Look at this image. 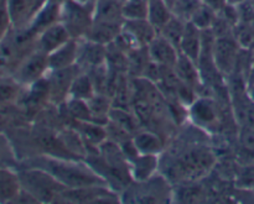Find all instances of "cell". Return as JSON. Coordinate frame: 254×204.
I'll return each instance as SVG.
<instances>
[{
  "label": "cell",
  "mask_w": 254,
  "mask_h": 204,
  "mask_svg": "<svg viewBox=\"0 0 254 204\" xmlns=\"http://www.w3.org/2000/svg\"><path fill=\"white\" fill-rule=\"evenodd\" d=\"M26 167H36L46 171L67 190L108 186L106 180L99 176L88 162L83 161L46 155L32 158Z\"/></svg>",
  "instance_id": "obj_1"
},
{
  "label": "cell",
  "mask_w": 254,
  "mask_h": 204,
  "mask_svg": "<svg viewBox=\"0 0 254 204\" xmlns=\"http://www.w3.org/2000/svg\"><path fill=\"white\" fill-rule=\"evenodd\" d=\"M17 176L22 190L40 203H52L57 200H62V195L67 190L41 168L26 167L19 171Z\"/></svg>",
  "instance_id": "obj_2"
},
{
  "label": "cell",
  "mask_w": 254,
  "mask_h": 204,
  "mask_svg": "<svg viewBox=\"0 0 254 204\" xmlns=\"http://www.w3.org/2000/svg\"><path fill=\"white\" fill-rule=\"evenodd\" d=\"M94 2H77L66 0L61 4L60 21L68 30L72 39H84L93 24Z\"/></svg>",
  "instance_id": "obj_3"
},
{
  "label": "cell",
  "mask_w": 254,
  "mask_h": 204,
  "mask_svg": "<svg viewBox=\"0 0 254 204\" xmlns=\"http://www.w3.org/2000/svg\"><path fill=\"white\" fill-rule=\"evenodd\" d=\"M188 115L192 124L202 130L212 131L220 126L217 103L207 97H197L189 105Z\"/></svg>",
  "instance_id": "obj_4"
},
{
  "label": "cell",
  "mask_w": 254,
  "mask_h": 204,
  "mask_svg": "<svg viewBox=\"0 0 254 204\" xmlns=\"http://www.w3.org/2000/svg\"><path fill=\"white\" fill-rule=\"evenodd\" d=\"M238 42L233 39L232 35L222 37H216L213 42V62H215L216 68L222 74H231L235 69L237 63L238 56Z\"/></svg>",
  "instance_id": "obj_5"
},
{
  "label": "cell",
  "mask_w": 254,
  "mask_h": 204,
  "mask_svg": "<svg viewBox=\"0 0 254 204\" xmlns=\"http://www.w3.org/2000/svg\"><path fill=\"white\" fill-rule=\"evenodd\" d=\"M78 66L64 69H50L46 74L50 88V101L55 104L64 103L74 77L78 74Z\"/></svg>",
  "instance_id": "obj_6"
},
{
  "label": "cell",
  "mask_w": 254,
  "mask_h": 204,
  "mask_svg": "<svg viewBox=\"0 0 254 204\" xmlns=\"http://www.w3.org/2000/svg\"><path fill=\"white\" fill-rule=\"evenodd\" d=\"M46 0H6L12 27L19 31L27 29Z\"/></svg>",
  "instance_id": "obj_7"
},
{
  "label": "cell",
  "mask_w": 254,
  "mask_h": 204,
  "mask_svg": "<svg viewBox=\"0 0 254 204\" xmlns=\"http://www.w3.org/2000/svg\"><path fill=\"white\" fill-rule=\"evenodd\" d=\"M49 71V54L37 49L20 64L17 71V81L20 83L32 84L44 78Z\"/></svg>",
  "instance_id": "obj_8"
},
{
  "label": "cell",
  "mask_w": 254,
  "mask_h": 204,
  "mask_svg": "<svg viewBox=\"0 0 254 204\" xmlns=\"http://www.w3.org/2000/svg\"><path fill=\"white\" fill-rule=\"evenodd\" d=\"M146 51H148V56L151 62L161 67L173 69L178 62L179 56H180V51L159 34L149 44V46L146 47Z\"/></svg>",
  "instance_id": "obj_9"
},
{
  "label": "cell",
  "mask_w": 254,
  "mask_h": 204,
  "mask_svg": "<svg viewBox=\"0 0 254 204\" xmlns=\"http://www.w3.org/2000/svg\"><path fill=\"white\" fill-rule=\"evenodd\" d=\"M159 155H146L139 153L135 157L128 161L129 173L131 181L135 183L146 182L156 175L159 170Z\"/></svg>",
  "instance_id": "obj_10"
},
{
  "label": "cell",
  "mask_w": 254,
  "mask_h": 204,
  "mask_svg": "<svg viewBox=\"0 0 254 204\" xmlns=\"http://www.w3.org/2000/svg\"><path fill=\"white\" fill-rule=\"evenodd\" d=\"M60 11H61V4L55 0H46L44 6L40 9L36 16L34 17L32 22L24 31L30 37H37L45 29L54 25L55 22L60 21Z\"/></svg>",
  "instance_id": "obj_11"
},
{
  "label": "cell",
  "mask_w": 254,
  "mask_h": 204,
  "mask_svg": "<svg viewBox=\"0 0 254 204\" xmlns=\"http://www.w3.org/2000/svg\"><path fill=\"white\" fill-rule=\"evenodd\" d=\"M71 39V35H69L68 30L64 27V25L61 21L55 22L36 37L37 49L49 54Z\"/></svg>",
  "instance_id": "obj_12"
},
{
  "label": "cell",
  "mask_w": 254,
  "mask_h": 204,
  "mask_svg": "<svg viewBox=\"0 0 254 204\" xmlns=\"http://www.w3.org/2000/svg\"><path fill=\"white\" fill-rule=\"evenodd\" d=\"M79 53V40L71 39L49 53V68L50 69H64L77 66Z\"/></svg>",
  "instance_id": "obj_13"
},
{
  "label": "cell",
  "mask_w": 254,
  "mask_h": 204,
  "mask_svg": "<svg viewBox=\"0 0 254 204\" xmlns=\"http://www.w3.org/2000/svg\"><path fill=\"white\" fill-rule=\"evenodd\" d=\"M179 51L197 64L202 51V30L196 27L192 22H186Z\"/></svg>",
  "instance_id": "obj_14"
},
{
  "label": "cell",
  "mask_w": 254,
  "mask_h": 204,
  "mask_svg": "<svg viewBox=\"0 0 254 204\" xmlns=\"http://www.w3.org/2000/svg\"><path fill=\"white\" fill-rule=\"evenodd\" d=\"M122 29H123V22L93 21L84 39L96 42V44L103 45V46H108L116 41V39L121 34Z\"/></svg>",
  "instance_id": "obj_15"
},
{
  "label": "cell",
  "mask_w": 254,
  "mask_h": 204,
  "mask_svg": "<svg viewBox=\"0 0 254 204\" xmlns=\"http://www.w3.org/2000/svg\"><path fill=\"white\" fill-rule=\"evenodd\" d=\"M93 19L94 21L124 22L123 0H96Z\"/></svg>",
  "instance_id": "obj_16"
},
{
  "label": "cell",
  "mask_w": 254,
  "mask_h": 204,
  "mask_svg": "<svg viewBox=\"0 0 254 204\" xmlns=\"http://www.w3.org/2000/svg\"><path fill=\"white\" fill-rule=\"evenodd\" d=\"M74 130L81 136L84 145L99 149V146L108 139V133L102 124L96 121H74Z\"/></svg>",
  "instance_id": "obj_17"
},
{
  "label": "cell",
  "mask_w": 254,
  "mask_h": 204,
  "mask_svg": "<svg viewBox=\"0 0 254 204\" xmlns=\"http://www.w3.org/2000/svg\"><path fill=\"white\" fill-rule=\"evenodd\" d=\"M96 86L88 72H81L74 77L68 92V98L88 102L96 94ZM67 98V99H68Z\"/></svg>",
  "instance_id": "obj_18"
},
{
  "label": "cell",
  "mask_w": 254,
  "mask_h": 204,
  "mask_svg": "<svg viewBox=\"0 0 254 204\" xmlns=\"http://www.w3.org/2000/svg\"><path fill=\"white\" fill-rule=\"evenodd\" d=\"M133 143L139 153L160 155L164 150V143L156 134L151 131H140L133 136Z\"/></svg>",
  "instance_id": "obj_19"
},
{
  "label": "cell",
  "mask_w": 254,
  "mask_h": 204,
  "mask_svg": "<svg viewBox=\"0 0 254 204\" xmlns=\"http://www.w3.org/2000/svg\"><path fill=\"white\" fill-rule=\"evenodd\" d=\"M173 11L165 0H148V16L146 19L158 30V32L170 21Z\"/></svg>",
  "instance_id": "obj_20"
},
{
  "label": "cell",
  "mask_w": 254,
  "mask_h": 204,
  "mask_svg": "<svg viewBox=\"0 0 254 204\" xmlns=\"http://www.w3.org/2000/svg\"><path fill=\"white\" fill-rule=\"evenodd\" d=\"M20 191H21V185L17 173L0 170V202L14 201Z\"/></svg>",
  "instance_id": "obj_21"
},
{
  "label": "cell",
  "mask_w": 254,
  "mask_h": 204,
  "mask_svg": "<svg viewBox=\"0 0 254 204\" xmlns=\"http://www.w3.org/2000/svg\"><path fill=\"white\" fill-rule=\"evenodd\" d=\"M185 25L186 21H184V20L179 19L176 16H173L170 19V21L159 31V35H161L164 39L168 40L170 44H173L179 50L181 39H183L184 30H185Z\"/></svg>",
  "instance_id": "obj_22"
},
{
  "label": "cell",
  "mask_w": 254,
  "mask_h": 204,
  "mask_svg": "<svg viewBox=\"0 0 254 204\" xmlns=\"http://www.w3.org/2000/svg\"><path fill=\"white\" fill-rule=\"evenodd\" d=\"M89 109H91L93 121L101 124L102 119L109 120V113H111V102L103 94L96 93L88 101Z\"/></svg>",
  "instance_id": "obj_23"
},
{
  "label": "cell",
  "mask_w": 254,
  "mask_h": 204,
  "mask_svg": "<svg viewBox=\"0 0 254 204\" xmlns=\"http://www.w3.org/2000/svg\"><path fill=\"white\" fill-rule=\"evenodd\" d=\"M216 16H217V11L215 9L208 6L205 2H201L200 6L196 9V11L191 16L190 22H192L200 30H207L212 27Z\"/></svg>",
  "instance_id": "obj_24"
},
{
  "label": "cell",
  "mask_w": 254,
  "mask_h": 204,
  "mask_svg": "<svg viewBox=\"0 0 254 204\" xmlns=\"http://www.w3.org/2000/svg\"><path fill=\"white\" fill-rule=\"evenodd\" d=\"M64 104L66 105L67 113L74 121H93L88 102L68 98Z\"/></svg>",
  "instance_id": "obj_25"
},
{
  "label": "cell",
  "mask_w": 254,
  "mask_h": 204,
  "mask_svg": "<svg viewBox=\"0 0 254 204\" xmlns=\"http://www.w3.org/2000/svg\"><path fill=\"white\" fill-rule=\"evenodd\" d=\"M148 16V0H123L124 20H140Z\"/></svg>",
  "instance_id": "obj_26"
},
{
  "label": "cell",
  "mask_w": 254,
  "mask_h": 204,
  "mask_svg": "<svg viewBox=\"0 0 254 204\" xmlns=\"http://www.w3.org/2000/svg\"><path fill=\"white\" fill-rule=\"evenodd\" d=\"M20 94V82L10 77L0 76V104L11 103Z\"/></svg>",
  "instance_id": "obj_27"
},
{
  "label": "cell",
  "mask_w": 254,
  "mask_h": 204,
  "mask_svg": "<svg viewBox=\"0 0 254 204\" xmlns=\"http://www.w3.org/2000/svg\"><path fill=\"white\" fill-rule=\"evenodd\" d=\"M202 0H176L175 4L171 7L174 16L184 20V21H190L191 16L196 11Z\"/></svg>",
  "instance_id": "obj_28"
},
{
  "label": "cell",
  "mask_w": 254,
  "mask_h": 204,
  "mask_svg": "<svg viewBox=\"0 0 254 204\" xmlns=\"http://www.w3.org/2000/svg\"><path fill=\"white\" fill-rule=\"evenodd\" d=\"M10 27H12V24L7 10L6 0H0V41L6 37Z\"/></svg>",
  "instance_id": "obj_29"
},
{
  "label": "cell",
  "mask_w": 254,
  "mask_h": 204,
  "mask_svg": "<svg viewBox=\"0 0 254 204\" xmlns=\"http://www.w3.org/2000/svg\"><path fill=\"white\" fill-rule=\"evenodd\" d=\"M202 2L207 4L208 6H211L212 9H215L216 11H220L226 4H227V0H202Z\"/></svg>",
  "instance_id": "obj_30"
},
{
  "label": "cell",
  "mask_w": 254,
  "mask_h": 204,
  "mask_svg": "<svg viewBox=\"0 0 254 204\" xmlns=\"http://www.w3.org/2000/svg\"><path fill=\"white\" fill-rule=\"evenodd\" d=\"M246 0H227V4H231V5H236V6H238V5H241L242 2H245Z\"/></svg>",
  "instance_id": "obj_31"
},
{
  "label": "cell",
  "mask_w": 254,
  "mask_h": 204,
  "mask_svg": "<svg viewBox=\"0 0 254 204\" xmlns=\"http://www.w3.org/2000/svg\"><path fill=\"white\" fill-rule=\"evenodd\" d=\"M175 1H176V0H165L166 4H168L169 6H170V9H171V7H173V5L175 4Z\"/></svg>",
  "instance_id": "obj_32"
},
{
  "label": "cell",
  "mask_w": 254,
  "mask_h": 204,
  "mask_svg": "<svg viewBox=\"0 0 254 204\" xmlns=\"http://www.w3.org/2000/svg\"><path fill=\"white\" fill-rule=\"evenodd\" d=\"M74 1H77V2H82V4H84V2H88L89 0H74Z\"/></svg>",
  "instance_id": "obj_33"
},
{
  "label": "cell",
  "mask_w": 254,
  "mask_h": 204,
  "mask_svg": "<svg viewBox=\"0 0 254 204\" xmlns=\"http://www.w3.org/2000/svg\"><path fill=\"white\" fill-rule=\"evenodd\" d=\"M89 1H92V2H94V1H96V0H89Z\"/></svg>",
  "instance_id": "obj_34"
},
{
  "label": "cell",
  "mask_w": 254,
  "mask_h": 204,
  "mask_svg": "<svg viewBox=\"0 0 254 204\" xmlns=\"http://www.w3.org/2000/svg\"><path fill=\"white\" fill-rule=\"evenodd\" d=\"M0 156H1V153H0Z\"/></svg>",
  "instance_id": "obj_35"
}]
</instances>
